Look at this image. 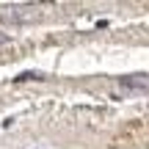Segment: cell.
Returning a JSON list of instances; mask_svg holds the SVG:
<instances>
[{
	"mask_svg": "<svg viewBox=\"0 0 149 149\" xmlns=\"http://www.w3.org/2000/svg\"><path fill=\"white\" fill-rule=\"evenodd\" d=\"M8 42V36H6V33H0V44H6Z\"/></svg>",
	"mask_w": 149,
	"mask_h": 149,
	"instance_id": "cell-3",
	"label": "cell"
},
{
	"mask_svg": "<svg viewBox=\"0 0 149 149\" xmlns=\"http://www.w3.org/2000/svg\"><path fill=\"white\" fill-rule=\"evenodd\" d=\"M17 80H42V72H22V74H17Z\"/></svg>",
	"mask_w": 149,
	"mask_h": 149,
	"instance_id": "cell-2",
	"label": "cell"
},
{
	"mask_svg": "<svg viewBox=\"0 0 149 149\" xmlns=\"http://www.w3.org/2000/svg\"><path fill=\"white\" fill-rule=\"evenodd\" d=\"M119 91L127 94H149V74H127L119 80Z\"/></svg>",
	"mask_w": 149,
	"mask_h": 149,
	"instance_id": "cell-1",
	"label": "cell"
}]
</instances>
